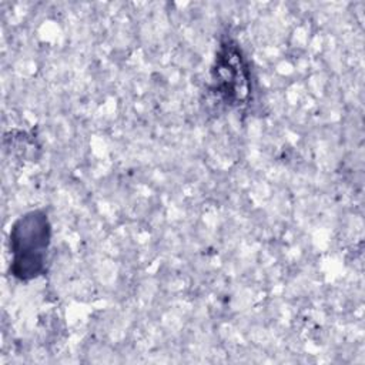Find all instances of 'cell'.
<instances>
[{"label": "cell", "mask_w": 365, "mask_h": 365, "mask_svg": "<svg viewBox=\"0 0 365 365\" xmlns=\"http://www.w3.org/2000/svg\"><path fill=\"white\" fill-rule=\"evenodd\" d=\"M50 240L51 225L43 210H34L19 217L9 235L10 275L20 281H31L43 275Z\"/></svg>", "instance_id": "1"}, {"label": "cell", "mask_w": 365, "mask_h": 365, "mask_svg": "<svg viewBox=\"0 0 365 365\" xmlns=\"http://www.w3.org/2000/svg\"><path fill=\"white\" fill-rule=\"evenodd\" d=\"M210 87L212 94L230 107L244 106L250 100V66L240 44L231 37H225L220 41L211 68Z\"/></svg>", "instance_id": "2"}]
</instances>
